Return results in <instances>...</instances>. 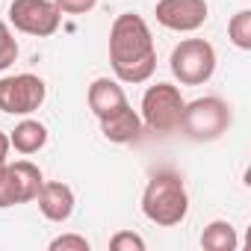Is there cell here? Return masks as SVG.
I'll list each match as a JSON object with an SVG mask.
<instances>
[{
  "instance_id": "1",
  "label": "cell",
  "mask_w": 251,
  "mask_h": 251,
  "mask_svg": "<svg viewBox=\"0 0 251 251\" xmlns=\"http://www.w3.org/2000/svg\"><path fill=\"white\" fill-rule=\"evenodd\" d=\"M109 62L118 83H148L157 71L151 27L136 12H121L109 27Z\"/></svg>"
},
{
  "instance_id": "2",
  "label": "cell",
  "mask_w": 251,
  "mask_h": 251,
  "mask_svg": "<svg viewBox=\"0 0 251 251\" xmlns=\"http://www.w3.org/2000/svg\"><path fill=\"white\" fill-rule=\"evenodd\" d=\"M142 213L157 227H175L189 213V195L175 172H157L142 192Z\"/></svg>"
},
{
  "instance_id": "3",
  "label": "cell",
  "mask_w": 251,
  "mask_h": 251,
  "mask_svg": "<svg viewBox=\"0 0 251 251\" xmlns=\"http://www.w3.org/2000/svg\"><path fill=\"white\" fill-rule=\"evenodd\" d=\"M183 95L172 83H154L142 95V124L151 133H175L180 130V118H183Z\"/></svg>"
},
{
  "instance_id": "4",
  "label": "cell",
  "mask_w": 251,
  "mask_h": 251,
  "mask_svg": "<svg viewBox=\"0 0 251 251\" xmlns=\"http://www.w3.org/2000/svg\"><path fill=\"white\" fill-rule=\"evenodd\" d=\"M169 65L180 86H204L216 71V48L207 39H183L175 45Z\"/></svg>"
},
{
  "instance_id": "5",
  "label": "cell",
  "mask_w": 251,
  "mask_h": 251,
  "mask_svg": "<svg viewBox=\"0 0 251 251\" xmlns=\"http://www.w3.org/2000/svg\"><path fill=\"white\" fill-rule=\"evenodd\" d=\"M230 127V106L222 98H198L183 106L180 130L195 142H213Z\"/></svg>"
},
{
  "instance_id": "6",
  "label": "cell",
  "mask_w": 251,
  "mask_h": 251,
  "mask_svg": "<svg viewBox=\"0 0 251 251\" xmlns=\"http://www.w3.org/2000/svg\"><path fill=\"white\" fill-rule=\"evenodd\" d=\"M48 98V86L36 74H12L0 80V112L33 115Z\"/></svg>"
},
{
  "instance_id": "7",
  "label": "cell",
  "mask_w": 251,
  "mask_h": 251,
  "mask_svg": "<svg viewBox=\"0 0 251 251\" xmlns=\"http://www.w3.org/2000/svg\"><path fill=\"white\" fill-rule=\"evenodd\" d=\"M62 12L56 9L53 0H12L9 3V24L36 39H48L59 30Z\"/></svg>"
},
{
  "instance_id": "8",
  "label": "cell",
  "mask_w": 251,
  "mask_h": 251,
  "mask_svg": "<svg viewBox=\"0 0 251 251\" xmlns=\"http://www.w3.org/2000/svg\"><path fill=\"white\" fill-rule=\"evenodd\" d=\"M207 0H160L154 15L157 24L175 33H195L207 21Z\"/></svg>"
},
{
  "instance_id": "9",
  "label": "cell",
  "mask_w": 251,
  "mask_h": 251,
  "mask_svg": "<svg viewBox=\"0 0 251 251\" xmlns=\"http://www.w3.org/2000/svg\"><path fill=\"white\" fill-rule=\"evenodd\" d=\"M36 201L48 222H68L74 213V192L68 183H59V180H45Z\"/></svg>"
},
{
  "instance_id": "10",
  "label": "cell",
  "mask_w": 251,
  "mask_h": 251,
  "mask_svg": "<svg viewBox=\"0 0 251 251\" xmlns=\"http://www.w3.org/2000/svg\"><path fill=\"white\" fill-rule=\"evenodd\" d=\"M100 133H103L109 142H115V145L136 142L139 133H142V118H139V112L127 103V106L115 109L112 115L100 118Z\"/></svg>"
},
{
  "instance_id": "11",
  "label": "cell",
  "mask_w": 251,
  "mask_h": 251,
  "mask_svg": "<svg viewBox=\"0 0 251 251\" xmlns=\"http://www.w3.org/2000/svg\"><path fill=\"white\" fill-rule=\"evenodd\" d=\"M121 106H127V95H124L118 80H109V77L92 80V86H89V109L98 115V121L112 115Z\"/></svg>"
},
{
  "instance_id": "12",
  "label": "cell",
  "mask_w": 251,
  "mask_h": 251,
  "mask_svg": "<svg viewBox=\"0 0 251 251\" xmlns=\"http://www.w3.org/2000/svg\"><path fill=\"white\" fill-rule=\"evenodd\" d=\"M9 166V175H12V183H15V195H18V204H30L36 201L45 177H42V169L33 166L30 160H15V163H6Z\"/></svg>"
},
{
  "instance_id": "13",
  "label": "cell",
  "mask_w": 251,
  "mask_h": 251,
  "mask_svg": "<svg viewBox=\"0 0 251 251\" xmlns=\"http://www.w3.org/2000/svg\"><path fill=\"white\" fill-rule=\"evenodd\" d=\"M9 145L18 154L30 157V154H36V151H42L48 145V127L42 121H36V118H24V121L15 124V130L9 133Z\"/></svg>"
},
{
  "instance_id": "14",
  "label": "cell",
  "mask_w": 251,
  "mask_h": 251,
  "mask_svg": "<svg viewBox=\"0 0 251 251\" xmlns=\"http://www.w3.org/2000/svg\"><path fill=\"white\" fill-rule=\"evenodd\" d=\"M236 245H239V236H236L233 225L225 222V219L210 222L201 233V248L204 251H233Z\"/></svg>"
},
{
  "instance_id": "15",
  "label": "cell",
  "mask_w": 251,
  "mask_h": 251,
  "mask_svg": "<svg viewBox=\"0 0 251 251\" xmlns=\"http://www.w3.org/2000/svg\"><path fill=\"white\" fill-rule=\"evenodd\" d=\"M227 39L239 50H251V9H239L227 21Z\"/></svg>"
},
{
  "instance_id": "16",
  "label": "cell",
  "mask_w": 251,
  "mask_h": 251,
  "mask_svg": "<svg viewBox=\"0 0 251 251\" xmlns=\"http://www.w3.org/2000/svg\"><path fill=\"white\" fill-rule=\"evenodd\" d=\"M15 59H18V39L12 36L6 21H0V71H6Z\"/></svg>"
},
{
  "instance_id": "17",
  "label": "cell",
  "mask_w": 251,
  "mask_h": 251,
  "mask_svg": "<svg viewBox=\"0 0 251 251\" xmlns=\"http://www.w3.org/2000/svg\"><path fill=\"white\" fill-rule=\"evenodd\" d=\"M109 248L112 251H145V239L133 230H118L109 239Z\"/></svg>"
},
{
  "instance_id": "18",
  "label": "cell",
  "mask_w": 251,
  "mask_h": 251,
  "mask_svg": "<svg viewBox=\"0 0 251 251\" xmlns=\"http://www.w3.org/2000/svg\"><path fill=\"white\" fill-rule=\"evenodd\" d=\"M9 163V160H6ZM0 166V210L3 207H15L18 204V195H15V183H12V175H9V166Z\"/></svg>"
},
{
  "instance_id": "19",
  "label": "cell",
  "mask_w": 251,
  "mask_h": 251,
  "mask_svg": "<svg viewBox=\"0 0 251 251\" xmlns=\"http://www.w3.org/2000/svg\"><path fill=\"white\" fill-rule=\"evenodd\" d=\"M50 251H89V239L77 233H62L50 239Z\"/></svg>"
},
{
  "instance_id": "20",
  "label": "cell",
  "mask_w": 251,
  "mask_h": 251,
  "mask_svg": "<svg viewBox=\"0 0 251 251\" xmlns=\"http://www.w3.org/2000/svg\"><path fill=\"white\" fill-rule=\"evenodd\" d=\"M62 15H86L98 6V0H53Z\"/></svg>"
},
{
  "instance_id": "21",
  "label": "cell",
  "mask_w": 251,
  "mask_h": 251,
  "mask_svg": "<svg viewBox=\"0 0 251 251\" xmlns=\"http://www.w3.org/2000/svg\"><path fill=\"white\" fill-rule=\"evenodd\" d=\"M9 148H12V145H9V136H6L3 130H0V166L6 163V157H9Z\"/></svg>"
}]
</instances>
